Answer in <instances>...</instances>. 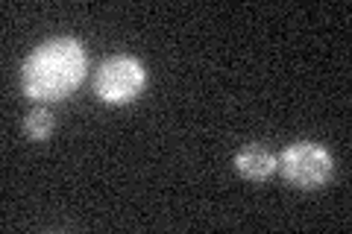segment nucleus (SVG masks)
<instances>
[{
    "instance_id": "obj_4",
    "label": "nucleus",
    "mask_w": 352,
    "mask_h": 234,
    "mask_svg": "<svg viewBox=\"0 0 352 234\" xmlns=\"http://www.w3.org/2000/svg\"><path fill=\"white\" fill-rule=\"evenodd\" d=\"M235 170L244 176V179L264 182L279 170V159H276V152H270L264 143H247V147H241L235 155Z\"/></svg>"
},
{
    "instance_id": "obj_1",
    "label": "nucleus",
    "mask_w": 352,
    "mask_h": 234,
    "mask_svg": "<svg viewBox=\"0 0 352 234\" xmlns=\"http://www.w3.org/2000/svg\"><path fill=\"white\" fill-rule=\"evenodd\" d=\"M85 76V50L74 38H53L30 53L21 68V88L32 100H62Z\"/></svg>"
},
{
    "instance_id": "obj_2",
    "label": "nucleus",
    "mask_w": 352,
    "mask_h": 234,
    "mask_svg": "<svg viewBox=\"0 0 352 234\" xmlns=\"http://www.w3.org/2000/svg\"><path fill=\"white\" fill-rule=\"evenodd\" d=\"M279 170L294 187H302V191H317L332 179V152L320 143L311 141H300L285 147L279 155Z\"/></svg>"
},
{
    "instance_id": "obj_5",
    "label": "nucleus",
    "mask_w": 352,
    "mask_h": 234,
    "mask_svg": "<svg viewBox=\"0 0 352 234\" xmlns=\"http://www.w3.org/2000/svg\"><path fill=\"white\" fill-rule=\"evenodd\" d=\"M24 132L32 141H44L53 132V115L47 108H32L24 117Z\"/></svg>"
},
{
    "instance_id": "obj_3",
    "label": "nucleus",
    "mask_w": 352,
    "mask_h": 234,
    "mask_svg": "<svg viewBox=\"0 0 352 234\" xmlns=\"http://www.w3.org/2000/svg\"><path fill=\"white\" fill-rule=\"evenodd\" d=\"M147 85V71L135 56H124L118 53L112 59H106L94 73V94L103 100V103H129L135 100Z\"/></svg>"
}]
</instances>
